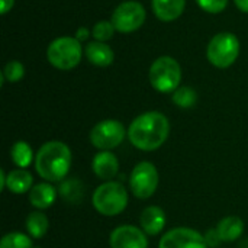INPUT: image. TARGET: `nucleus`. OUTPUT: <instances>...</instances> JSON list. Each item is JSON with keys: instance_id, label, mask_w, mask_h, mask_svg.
Wrapping results in <instances>:
<instances>
[{"instance_id": "nucleus-1", "label": "nucleus", "mask_w": 248, "mask_h": 248, "mask_svg": "<svg viewBox=\"0 0 248 248\" xmlns=\"http://www.w3.org/2000/svg\"><path fill=\"white\" fill-rule=\"evenodd\" d=\"M170 135V121L158 110H148L137 118L128 126V140L140 151H155L167 141Z\"/></svg>"}, {"instance_id": "nucleus-2", "label": "nucleus", "mask_w": 248, "mask_h": 248, "mask_svg": "<svg viewBox=\"0 0 248 248\" xmlns=\"http://www.w3.org/2000/svg\"><path fill=\"white\" fill-rule=\"evenodd\" d=\"M71 150L62 141H48L35 154V170L44 182H62L71 167Z\"/></svg>"}, {"instance_id": "nucleus-3", "label": "nucleus", "mask_w": 248, "mask_h": 248, "mask_svg": "<svg viewBox=\"0 0 248 248\" xmlns=\"http://www.w3.org/2000/svg\"><path fill=\"white\" fill-rule=\"evenodd\" d=\"M128 190L121 182H103L96 187L92 196V205L103 217H118L128 206Z\"/></svg>"}, {"instance_id": "nucleus-4", "label": "nucleus", "mask_w": 248, "mask_h": 248, "mask_svg": "<svg viewBox=\"0 0 248 248\" xmlns=\"http://www.w3.org/2000/svg\"><path fill=\"white\" fill-rule=\"evenodd\" d=\"M83 52L81 42L76 36H58L46 46V60L60 71H71L81 62Z\"/></svg>"}, {"instance_id": "nucleus-5", "label": "nucleus", "mask_w": 248, "mask_h": 248, "mask_svg": "<svg viewBox=\"0 0 248 248\" xmlns=\"http://www.w3.org/2000/svg\"><path fill=\"white\" fill-rule=\"evenodd\" d=\"M182 67L179 61L170 55L155 58L148 70L151 87L158 93H173L182 83Z\"/></svg>"}, {"instance_id": "nucleus-6", "label": "nucleus", "mask_w": 248, "mask_h": 248, "mask_svg": "<svg viewBox=\"0 0 248 248\" xmlns=\"http://www.w3.org/2000/svg\"><path fill=\"white\" fill-rule=\"evenodd\" d=\"M241 51L240 39L232 32H219L211 38L206 46L208 61L221 70L230 68L238 58Z\"/></svg>"}, {"instance_id": "nucleus-7", "label": "nucleus", "mask_w": 248, "mask_h": 248, "mask_svg": "<svg viewBox=\"0 0 248 248\" xmlns=\"http://www.w3.org/2000/svg\"><path fill=\"white\" fill-rule=\"evenodd\" d=\"M126 135L128 131L122 122L116 119H103L92 128L89 140L99 151H112L124 142Z\"/></svg>"}, {"instance_id": "nucleus-8", "label": "nucleus", "mask_w": 248, "mask_h": 248, "mask_svg": "<svg viewBox=\"0 0 248 248\" xmlns=\"http://www.w3.org/2000/svg\"><path fill=\"white\" fill-rule=\"evenodd\" d=\"M160 174L151 161H140L129 174V189L137 199H150L158 189Z\"/></svg>"}, {"instance_id": "nucleus-9", "label": "nucleus", "mask_w": 248, "mask_h": 248, "mask_svg": "<svg viewBox=\"0 0 248 248\" xmlns=\"http://www.w3.org/2000/svg\"><path fill=\"white\" fill-rule=\"evenodd\" d=\"M145 7L137 0H126L119 3L110 16V22L119 33H132L138 31L145 23Z\"/></svg>"}, {"instance_id": "nucleus-10", "label": "nucleus", "mask_w": 248, "mask_h": 248, "mask_svg": "<svg viewBox=\"0 0 248 248\" xmlns=\"http://www.w3.org/2000/svg\"><path fill=\"white\" fill-rule=\"evenodd\" d=\"M158 248H209L203 234L193 228L176 227L163 234Z\"/></svg>"}, {"instance_id": "nucleus-11", "label": "nucleus", "mask_w": 248, "mask_h": 248, "mask_svg": "<svg viewBox=\"0 0 248 248\" xmlns=\"http://www.w3.org/2000/svg\"><path fill=\"white\" fill-rule=\"evenodd\" d=\"M110 248H148V235L135 225H119L109 235Z\"/></svg>"}, {"instance_id": "nucleus-12", "label": "nucleus", "mask_w": 248, "mask_h": 248, "mask_svg": "<svg viewBox=\"0 0 248 248\" xmlns=\"http://www.w3.org/2000/svg\"><path fill=\"white\" fill-rule=\"evenodd\" d=\"M92 171L103 182H110L119 173V160L112 151H99L92 160Z\"/></svg>"}, {"instance_id": "nucleus-13", "label": "nucleus", "mask_w": 248, "mask_h": 248, "mask_svg": "<svg viewBox=\"0 0 248 248\" xmlns=\"http://www.w3.org/2000/svg\"><path fill=\"white\" fill-rule=\"evenodd\" d=\"M166 221V212L160 206L151 205L142 209L140 215V228L148 237H155L163 232Z\"/></svg>"}, {"instance_id": "nucleus-14", "label": "nucleus", "mask_w": 248, "mask_h": 248, "mask_svg": "<svg viewBox=\"0 0 248 248\" xmlns=\"http://www.w3.org/2000/svg\"><path fill=\"white\" fill-rule=\"evenodd\" d=\"M84 55L87 61L96 67L106 68L115 61V51L106 44L100 41H92L84 46Z\"/></svg>"}, {"instance_id": "nucleus-15", "label": "nucleus", "mask_w": 248, "mask_h": 248, "mask_svg": "<svg viewBox=\"0 0 248 248\" xmlns=\"http://www.w3.org/2000/svg\"><path fill=\"white\" fill-rule=\"evenodd\" d=\"M58 192L49 182H41L33 185L29 192V202L36 211H44L51 208L57 201Z\"/></svg>"}, {"instance_id": "nucleus-16", "label": "nucleus", "mask_w": 248, "mask_h": 248, "mask_svg": "<svg viewBox=\"0 0 248 248\" xmlns=\"http://www.w3.org/2000/svg\"><path fill=\"white\" fill-rule=\"evenodd\" d=\"M151 7L158 20L170 23L183 15L186 9V0H151Z\"/></svg>"}, {"instance_id": "nucleus-17", "label": "nucleus", "mask_w": 248, "mask_h": 248, "mask_svg": "<svg viewBox=\"0 0 248 248\" xmlns=\"http://www.w3.org/2000/svg\"><path fill=\"white\" fill-rule=\"evenodd\" d=\"M33 187V176L26 169H13L6 173L4 189L13 195L29 193Z\"/></svg>"}, {"instance_id": "nucleus-18", "label": "nucleus", "mask_w": 248, "mask_h": 248, "mask_svg": "<svg viewBox=\"0 0 248 248\" xmlns=\"http://www.w3.org/2000/svg\"><path fill=\"white\" fill-rule=\"evenodd\" d=\"M244 230H246L244 221L235 215H230V217L222 218L217 225V231H218L222 243H232V241L241 240Z\"/></svg>"}, {"instance_id": "nucleus-19", "label": "nucleus", "mask_w": 248, "mask_h": 248, "mask_svg": "<svg viewBox=\"0 0 248 248\" xmlns=\"http://www.w3.org/2000/svg\"><path fill=\"white\" fill-rule=\"evenodd\" d=\"M25 227H26L28 235H31L33 240H41L48 232L49 219L42 211H33L26 217Z\"/></svg>"}, {"instance_id": "nucleus-20", "label": "nucleus", "mask_w": 248, "mask_h": 248, "mask_svg": "<svg viewBox=\"0 0 248 248\" xmlns=\"http://www.w3.org/2000/svg\"><path fill=\"white\" fill-rule=\"evenodd\" d=\"M10 160L17 169H26L35 163L32 147L26 141H16L10 148Z\"/></svg>"}, {"instance_id": "nucleus-21", "label": "nucleus", "mask_w": 248, "mask_h": 248, "mask_svg": "<svg viewBox=\"0 0 248 248\" xmlns=\"http://www.w3.org/2000/svg\"><path fill=\"white\" fill-rule=\"evenodd\" d=\"M171 102L180 109H190L198 102V92L190 86H180L171 93Z\"/></svg>"}, {"instance_id": "nucleus-22", "label": "nucleus", "mask_w": 248, "mask_h": 248, "mask_svg": "<svg viewBox=\"0 0 248 248\" xmlns=\"http://www.w3.org/2000/svg\"><path fill=\"white\" fill-rule=\"evenodd\" d=\"M0 248H35L33 238L19 231L7 232L0 240Z\"/></svg>"}, {"instance_id": "nucleus-23", "label": "nucleus", "mask_w": 248, "mask_h": 248, "mask_svg": "<svg viewBox=\"0 0 248 248\" xmlns=\"http://www.w3.org/2000/svg\"><path fill=\"white\" fill-rule=\"evenodd\" d=\"M60 195L68 203H78L80 199L83 198V185L76 179L62 182L60 187Z\"/></svg>"}, {"instance_id": "nucleus-24", "label": "nucleus", "mask_w": 248, "mask_h": 248, "mask_svg": "<svg viewBox=\"0 0 248 248\" xmlns=\"http://www.w3.org/2000/svg\"><path fill=\"white\" fill-rule=\"evenodd\" d=\"M0 76L3 77L4 81H9V83H17L23 78L25 76V65L17 61V60H12V61H7L6 65L3 67V71L0 73Z\"/></svg>"}, {"instance_id": "nucleus-25", "label": "nucleus", "mask_w": 248, "mask_h": 248, "mask_svg": "<svg viewBox=\"0 0 248 248\" xmlns=\"http://www.w3.org/2000/svg\"><path fill=\"white\" fill-rule=\"evenodd\" d=\"M115 32L116 29L110 20H99L92 28V36L94 38V41H100V42H106L112 39Z\"/></svg>"}, {"instance_id": "nucleus-26", "label": "nucleus", "mask_w": 248, "mask_h": 248, "mask_svg": "<svg viewBox=\"0 0 248 248\" xmlns=\"http://www.w3.org/2000/svg\"><path fill=\"white\" fill-rule=\"evenodd\" d=\"M195 1L203 12L209 15L222 13L228 7V3H230V0H195Z\"/></svg>"}, {"instance_id": "nucleus-27", "label": "nucleus", "mask_w": 248, "mask_h": 248, "mask_svg": "<svg viewBox=\"0 0 248 248\" xmlns=\"http://www.w3.org/2000/svg\"><path fill=\"white\" fill-rule=\"evenodd\" d=\"M203 237H205V241H206V244H208V247L209 248H217L221 243H222L221 238H219V234H218L217 228L208 230V231L203 234Z\"/></svg>"}, {"instance_id": "nucleus-28", "label": "nucleus", "mask_w": 248, "mask_h": 248, "mask_svg": "<svg viewBox=\"0 0 248 248\" xmlns=\"http://www.w3.org/2000/svg\"><path fill=\"white\" fill-rule=\"evenodd\" d=\"M92 35V29H87V28H78L77 31H76V38L80 41V42H83V41H86L89 36Z\"/></svg>"}, {"instance_id": "nucleus-29", "label": "nucleus", "mask_w": 248, "mask_h": 248, "mask_svg": "<svg viewBox=\"0 0 248 248\" xmlns=\"http://www.w3.org/2000/svg\"><path fill=\"white\" fill-rule=\"evenodd\" d=\"M0 3H1L0 13H1L3 16L7 15V13L13 9V6H15V0H0Z\"/></svg>"}, {"instance_id": "nucleus-30", "label": "nucleus", "mask_w": 248, "mask_h": 248, "mask_svg": "<svg viewBox=\"0 0 248 248\" xmlns=\"http://www.w3.org/2000/svg\"><path fill=\"white\" fill-rule=\"evenodd\" d=\"M234 4L241 13L248 15V0H234Z\"/></svg>"}, {"instance_id": "nucleus-31", "label": "nucleus", "mask_w": 248, "mask_h": 248, "mask_svg": "<svg viewBox=\"0 0 248 248\" xmlns=\"http://www.w3.org/2000/svg\"><path fill=\"white\" fill-rule=\"evenodd\" d=\"M238 248H248V237H244L240 240L238 243Z\"/></svg>"}]
</instances>
